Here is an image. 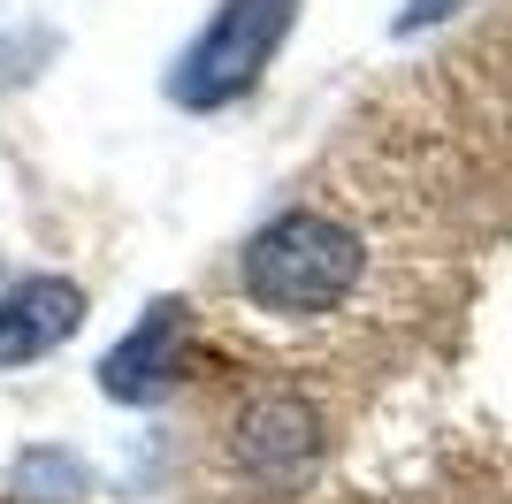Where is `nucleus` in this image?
<instances>
[{
    "label": "nucleus",
    "mask_w": 512,
    "mask_h": 504,
    "mask_svg": "<svg viewBox=\"0 0 512 504\" xmlns=\"http://www.w3.org/2000/svg\"><path fill=\"white\" fill-rule=\"evenodd\" d=\"M360 268H367L360 237L344 230L337 214H314V207L276 214L268 230L245 237V260H237L245 291H253L268 314H329V306L360 283Z\"/></svg>",
    "instance_id": "f257e3e1"
},
{
    "label": "nucleus",
    "mask_w": 512,
    "mask_h": 504,
    "mask_svg": "<svg viewBox=\"0 0 512 504\" xmlns=\"http://www.w3.org/2000/svg\"><path fill=\"white\" fill-rule=\"evenodd\" d=\"M291 16H299V0H222L214 23L169 69V100L207 115V107H230L237 92H253L260 69L276 62V46L291 39Z\"/></svg>",
    "instance_id": "f03ea898"
},
{
    "label": "nucleus",
    "mask_w": 512,
    "mask_h": 504,
    "mask_svg": "<svg viewBox=\"0 0 512 504\" xmlns=\"http://www.w3.org/2000/svg\"><path fill=\"white\" fill-rule=\"evenodd\" d=\"M321 459V413L291 390L276 398H253L245 420H237V466L253 474L260 489H299Z\"/></svg>",
    "instance_id": "7ed1b4c3"
},
{
    "label": "nucleus",
    "mask_w": 512,
    "mask_h": 504,
    "mask_svg": "<svg viewBox=\"0 0 512 504\" xmlns=\"http://www.w3.org/2000/svg\"><path fill=\"white\" fill-rule=\"evenodd\" d=\"M192 306L184 298H153L146 314L123 329V344H107V359H100V390L115 405H146V398H161L176 382V367H184V329H192Z\"/></svg>",
    "instance_id": "20e7f679"
},
{
    "label": "nucleus",
    "mask_w": 512,
    "mask_h": 504,
    "mask_svg": "<svg viewBox=\"0 0 512 504\" xmlns=\"http://www.w3.org/2000/svg\"><path fill=\"white\" fill-rule=\"evenodd\" d=\"M85 329V291L69 275H23L0 291V367H31Z\"/></svg>",
    "instance_id": "39448f33"
},
{
    "label": "nucleus",
    "mask_w": 512,
    "mask_h": 504,
    "mask_svg": "<svg viewBox=\"0 0 512 504\" xmlns=\"http://www.w3.org/2000/svg\"><path fill=\"white\" fill-rule=\"evenodd\" d=\"M451 8H467V0H406V8H398V39H413V31H428V23H444Z\"/></svg>",
    "instance_id": "423d86ee"
}]
</instances>
